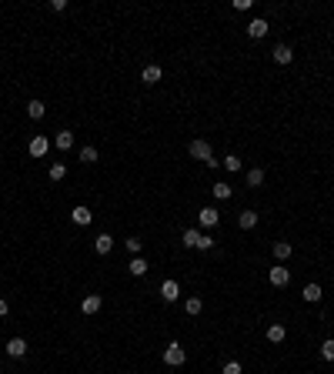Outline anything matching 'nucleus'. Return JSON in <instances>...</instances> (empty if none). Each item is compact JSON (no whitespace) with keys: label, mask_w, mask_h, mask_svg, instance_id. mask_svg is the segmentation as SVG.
<instances>
[{"label":"nucleus","mask_w":334,"mask_h":374,"mask_svg":"<svg viewBox=\"0 0 334 374\" xmlns=\"http://www.w3.org/2000/svg\"><path fill=\"white\" fill-rule=\"evenodd\" d=\"M190 157H197V161H204V164H211L214 161V151H211V144L207 141H190Z\"/></svg>","instance_id":"f257e3e1"},{"label":"nucleus","mask_w":334,"mask_h":374,"mask_svg":"<svg viewBox=\"0 0 334 374\" xmlns=\"http://www.w3.org/2000/svg\"><path fill=\"white\" fill-rule=\"evenodd\" d=\"M184 361H187V354H184V348H180V344H167V348H164V364L180 368Z\"/></svg>","instance_id":"f03ea898"},{"label":"nucleus","mask_w":334,"mask_h":374,"mask_svg":"<svg viewBox=\"0 0 334 374\" xmlns=\"http://www.w3.org/2000/svg\"><path fill=\"white\" fill-rule=\"evenodd\" d=\"M267 281H271V284L274 287H284L291 281V274H288V267H271V271H267Z\"/></svg>","instance_id":"7ed1b4c3"},{"label":"nucleus","mask_w":334,"mask_h":374,"mask_svg":"<svg viewBox=\"0 0 334 374\" xmlns=\"http://www.w3.org/2000/svg\"><path fill=\"white\" fill-rule=\"evenodd\" d=\"M161 297H164L167 304H170V301H177V297H180V284H177V281H164V284H161Z\"/></svg>","instance_id":"20e7f679"},{"label":"nucleus","mask_w":334,"mask_h":374,"mask_svg":"<svg viewBox=\"0 0 334 374\" xmlns=\"http://www.w3.org/2000/svg\"><path fill=\"white\" fill-rule=\"evenodd\" d=\"M3 351L10 354V358H23V354H27V341H23V338H10Z\"/></svg>","instance_id":"39448f33"},{"label":"nucleus","mask_w":334,"mask_h":374,"mask_svg":"<svg viewBox=\"0 0 334 374\" xmlns=\"http://www.w3.org/2000/svg\"><path fill=\"white\" fill-rule=\"evenodd\" d=\"M264 33H267V20H264V17H257V20H251V23H247V37L261 40Z\"/></svg>","instance_id":"423d86ee"},{"label":"nucleus","mask_w":334,"mask_h":374,"mask_svg":"<svg viewBox=\"0 0 334 374\" xmlns=\"http://www.w3.org/2000/svg\"><path fill=\"white\" fill-rule=\"evenodd\" d=\"M100 304H104V301H100V294H87L84 301H80V311H84V314H97Z\"/></svg>","instance_id":"0eeeda50"},{"label":"nucleus","mask_w":334,"mask_h":374,"mask_svg":"<svg viewBox=\"0 0 334 374\" xmlns=\"http://www.w3.org/2000/svg\"><path fill=\"white\" fill-rule=\"evenodd\" d=\"M47 147H50V141H47V137H33L27 151H30V157H44V154H47Z\"/></svg>","instance_id":"6e6552de"},{"label":"nucleus","mask_w":334,"mask_h":374,"mask_svg":"<svg viewBox=\"0 0 334 374\" xmlns=\"http://www.w3.org/2000/svg\"><path fill=\"white\" fill-rule=\"evenodd\" d=\"M70 220H74V224H80V227H84V224H90V220H94V214H90L87 207H74V210H70Z\"/></svg>","instance_id":"1a4fd4ad"},{"label":"nucleus","mask_w":334,"mask_h":374,"mask_svg":"<svg viewBox=\"0 0 334 374\" xmlns=\"http://www.w3.org/2000/svg\"><path fill=\"white\" fill-rule=\"evenodd\" d=\"M54 144H57V151H70V147H74V134L70 131H60L54 137Z\"/></svg>","instance_id":"9d476101"},{"label":"nucleus","mask_w":334,"mask_h":374,"mask_svg":"<svg viewBox=\"0 0 334 374\" xmlns=\"http://www.w3.org/2000/svg\"><path fill=\"white\" fill-rule=\"evenodd\" d=\"M197 217H200V224H204V227H214V224L221 220V217H217V210H214V207H200V214H197Z\"/></svg>","instance_id":"9b49d317"},{"label":"nucleus","mask_w":334,"mask_h":374,"mask_svg":"<svg viewBox=\"0 0 334 374\" xmlns=\"http://www.w3.org/2000/svg\"><path fill=\"white\" fill-rule=\"evenodd\" d=\"M94 247H97V254H111V247H114V237H111V234H97V241H94Z\"/></svg>","instance_id":"f8f14e48"},{"label":"nucleus","mask_w":334,"mask_h":374,"mask_svg":"<svg viewBox=\"0 0 334 374\" xmlns=\"http://www.w3.org/2000/svg\"><path fill=\"white\" fill-rule=\"evenodd\" d=\"M237 224H241L244 231H251V227L257 224V214H254V210H241V214H237Z\"/></svg>","instance_id":"ddd939ff"},{"label":"nucleus","mask_w":334,"mask_h":374,"mask_svg":"<svg viewBox=\"0 0 334 374\" xmlns=\"http://www.w3.org/2000/svg\"><path fill=\"white\" fill-rule=\"evenodd\" d=\"M141 80H144V84H157V80H161V67H157V64L144 67V74H141Z\"/></svg>","instance_id":"4468645a"},{"label":"nucleus","mask_w":334,"mask_h":374,"mask_svg":"<svg viewBox=\"0 0 334 374\" xmlns=\"http://www.w3.org/2000/svg\"><path fill=\"white\" fill-rule=\"evenodd\" d=\"M291 57H294V54H291L288 44H278V47H274V60H278V64H291Z\"/></svg>","instance_id":"2eb2a0df"},{"label":"nucleus","mask_w":334,"mask_h":374,"mask_svg":"<svg viewBox=\"0 0 334 374\" xmlns=\"http://www.w3.org/2000/svg\"><path fill=\"white\" fill-rule=\"evenodd\" d=\"M44 104H40V100H30V104H27V117H30V121H40V117H44Z\"/></svg>","instance_id":"dca6fc26"},{"label":"nucleus","mask_w":334,"mask_h":374,"mask_svg":"<svg viewBox=\"0 0 334 374\" xmlns=\"http://www.w3.org/2000/svg\"><path fill=\"white\" fill-rule=\"evenodd\" d=\"M284 334H288V331L281 328V324H271V328H267V341H271V344H281V341H284Z\"/></svg>","instance_id":"f3484780"},{"label":"nucleus","mask_w":334,"mask_h":374,"mask_svg":"<svg viewBox=\"0 0 334 374\" xmlns=\"http://www.w3.org/2000/svg\"><path fill=\"white\" fill-rule=\"evenodd\" d=\"M127 267H131V274H134V277H144V274H147V261H144V257H134Z\"/></svg>","instance_id":"a211bd4d"},{"label":"nucleus","mask_w":334,"mask_h":374,"mask_svg":"<svg viewBox=\"0 0 334 374\" xmlns=\"http://www.w3.org/2000/svg\"><path fill=\"white\" fill-rule=\"evenodd\" d=\"M247 184L261 187V184H264V171H261V167H251V171H247Z\"/></svg>","instance_id":"6ab92c4d"},{"label":"nucleus","mask_w":334,"mask_h":374,"mask_svg":"<svg viewBox=\"0 0 334 374\" xmlns=\"http://www.w3.org/2000/svg\"><path fill=\"white\" fill-rule=\"evenodd\" d=\"M211 190H214V197H217V200H227V197H231V184H224V181H217Z\"/></svg>","instance_id":"aec40b11"},{"label":"nucleus","mask_w":334,"mask_h":374,"mask_svg":"<svg viewBox=\"0 0 334 374\" xmlns=\"http://www.w3.org/2000/svg\"><path fill=\"white\" fill-rule=\"evenodd\" d=\"M301 297H304V301H311V304H314V301H321V287H318V284H308V287H304V291H301Z\"/></svg>","instance_id":"412c9836"},{"label":"nucleus","mask_w":334,"mask_h":374,"mask_svg":"<svg viewBox=\"0 0 334 374\" xmlns=\"http://www.w3.org/2000/svg\"><path fill=\"white\" fill-rule=\"evenodd\" d=\"M274 257H278V261H288V257H291V244L288 241H278V244H274Z\"/></svg>","instance_id":"4be33fe9"},{"label":"nucleus","mask_w":334,"mask_h":374,"mask_svg":"<svg viewBox=\"0 0 334 374\" xmlns=\"http://www.w3.org/2000/svg\"><path fill=\"white\" fill-rule=\"evenodd\" d=\"M184 308H187V314L194 318V314H200V311H204V301H200V297H187V304H184Z\"/></svg>","instance_id":"5701e85b"},{"label":"nucleus","mask_w":334,"mask_h":374,"mask_svg":"<svg viewBox=\"0 0 334 374\" xmlns=\"http://www.w3.org/2000/svg\"><path fill=\"white\" fill-rule=\"evenodd\" d=\"M197 237H200V231H194V227H187L180 241H184V247H197Z\"/></svg>","instance_id":"b1692460"},{"label":"nucleus","mask_w":334,"mask_h":374,"mask_svg":"<svg viewBox=\"0 0 334 374\" xmlns=\"http://www.w3.org/2000/svg\"><path fill=\"white\" fill-rule=\"evenodd\" d=\"M80 161H84V164H94V161H97V147H80Z\"/></svg>","instance_id":"393cba45"},{"label":"nucleus","mask_w":334,"mask_h":374,"mask_svg":"<svg viewBox=\"0 0 334 374\" xmlns=\"http://www.w3.org/2000/svg\"><path fill=\"white\" fill-rule=\"evenodd\" d=\"M67 177V167L64 164H50V181H64Z\"/></svg>","instance_id":"a878e982"},{"label":"nucleus","mask_w":334,"mask_h":374,"mask_svg":"<svg viewBox=\"0 0 334 374\" xmlns=\"http://www.w3.org/2000/svg\"><path fill=\"white\" fill-rule=\"evenodd\" d=\"M321 358H324V361H334V341H331V338L321 344Z\"/></svg>","instance_id":"bb28decb"},{"label":"nucleus","mask_w":334,"mask_h":374,"mask_svg":"<svg viewBox=\"0 0 334 374\" xmlns=\"http://www.w3.org/2000/svg\"><path fill=\"white\" fill-rule=\"evenodd\" d=\"M211 247H214V237L211 234H200L197 237V251H211Z\"/></svg>","instance_id":"cd10ccee"},{"label":"nucleus","mask_w":334,"mask_h":374,"mask_svg":"<svg viewBox=\"0 0 334 374\" xmlns=\"http://www.w3.org/2000/svg\"><path fill=\"white\" fill-rule=\"evenodd\" d=\"M224 167H227V171H241V157L227 154V157H224Z\"/></svg>","instance_id":"c85d7f7f"},{"label":"nucleus","mask_w":334,"mask_h":374,"mask_svg":"<svg viewBox=\"0 0 334 374\" xmlns=\"http://www.w3.org/2000/svg\"><path fill=\"white\" fill-rule=\"evenodd\" d=\"M141 244H144V241H141V237H127V251L141 257Z\"/></svg>","instance_id":"c756f323"},{"label":"nucleus","mask_w":334,"mask_h":374,"mask_svg":"<svg viewBox=\"0 0 334 374\" xmlns=\"http://www.w3.org/2000/svg\"><path fill=\"white\" fill-rule=\"evenodd\" d=\"M224 374H241V364H237V361H227V364H224Z\"/></svg>","instance_id":"7c9ffc66"},{"label":"nucleus","mask_w":334,"mask_h":374,"mask_svg":"<svg viewBox=\"0 0 334 374\" xmlns=\"http://www.w3.org/2000/svg\"><path fill=\"white\" fill-rule=\"evenodd\" d=\"M254 0H234V10H251Z\"/></svg>","instance_id":"2f4dec72"},{"label":"nucleus","mask_w":334,"mask_h":374,"mask_svg":"<svg viewBox=\"0 0 334 374\" xmlns=\"http://www.w3.org/2000/svg\"><path fill=\"white\" fill-rule=\"evenodd\" d=\"M50 10H57V13L67 10V0H50Z\"/></svg>","instance_id":"473e14b6"},{"label":"nucleus","mask_w":334,"mask_h":374,"mask_svg":"<svg viewBox=\"0 0 334 374\" xmlns=\"http://www.w3.org/2000/svg\"><path fill=\"white\" fill-rule=\"evenodd\" d=\"M3 314H7V301L0 297V318H3Z\"/></svg>","instance_id":"72a5a7b5"},{"label":"nucleus","mask_w":334,"mask_h":374,"mask_svg":"<svg viewBox=\"0 0 334 374\" xmlns=\"http://www.w3.org/2000/svg\"><path fill=\"white\" fill-rule=\"evenodd\" d=\"M0 354H3V348H0Z\"/></svg>","instance_id":"f704fd0d"}]
</instances>
